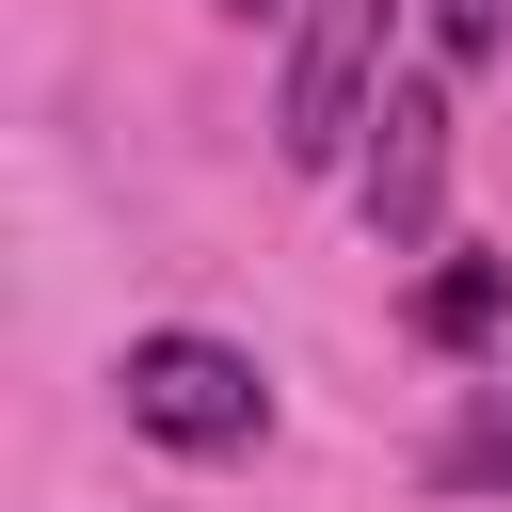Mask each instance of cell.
<instances>
[{
  "label": "cell",
  "instance_id": "1",
  "mask_svg": "<svg viewBox=\"0 0 512 512\" xmlns=\"http://www.w3.org/2000/svg\"><path fill=\"white\" fill-rule=\"evenodd\" d=\"M112 400H128V432L176 448V464H240V448H272V368H256L240 336H208V320L128 336V352H112Z\"/></svg>",
  "mask_w": 512,
  "mask_h": 512
},
{
  "label": "cell",
  "instance_id": "2",
  "mask_svg": "<svg viewBox=\"0 0 512 512\" xmlns=\"http://www.w3.org/2000/svg\"><path fill=\"white\" fill-rule=\"evenodd\" d=\"M400 48V0H304L288 16V80H272V160L288 176H336L352 144H368V112H384V64Z\"/></svg>",
  "mask_w": 512,
  "mask_h": 512
},
{
  "label": "cell",
  "instance_id": "3",
  "mask_svg": "<svg viewBox=\"0 0 512 512\" xmlns=\"http://www.w3.org/2000/svg\"><path fill=\"white\" fill-rule=\"evenodd\" d=\"M448 80H464V64H400L384 112H368V144H352L368 240H432V208H448Z\"/></svg>",
  "mask_w": 512,
  "mask_h": 512
},
{
  "label": "cell",
  "instance_id": "4",
  "mask_svg": "<svg viewBox=\"0 0 512 512\" xmlns=\"http://www.w3.org/2000/svg\"><path fill=\"white\" fill-rule=\"evenodd\" d=\"M432 480H448V496H512V368L464 384V416L432 432Z\"/></svg>",
  "mask_w": 512,
  "mask_h": 512
},
{
  "label": "cell",
  "instance_id": "5",
  "mask_svg": "<svg viewBox=\"0 0 512 512\" xmlns=\"http://www.w3.org/2000/svg\"><path fill=\"white\" fill-rule=\"evenodd\" d=\"M416 336H432V352H480V336H512V272H496V256H448V272L416 288Z\"/></svg>",
  "mask_w": 512,
  "mask_h": 512
},
{
  "label": "cell",
  "instance_id": "6",
  "mask_svg": "<svg viewBox=\"0 0 512 512\" xmlns=\"http://www.w3.org/2000/svg\"><path fill=\"white\" fill-rule=\"evenodd\" d=\"M432 64H512V0H432Z\"/></svg>",
  "mask_w": 512,
  "mask_h": 512
},
{
  "label": "cell",
  "instance_id": "7",
  "mask_svg": "<svg viewBox=\"0 0 512 512\" xmlns=\"http://www.w3.org/2000/svg\"><path fill=\"white\" fill-rule=\"evenodd\" d=\"M224 16H240V32H256V16H304V0H224Z\"/></svg>",
  "mask_w": 512,
  "mask_h": 512
},
{
  "label": "cell",
  "instance_id": "8",
  "mask_svg": "<svg viewBox=\"0 0 512 512\" xmlns=\"http://www.w3.org/2000/svg\"><path fill=\"white\" fill-rule=\"evenodd\" d=\"M496 368H512V336H496Z\"/></svg>",
  "mask_w": 512,
  "mask_h": 512
}]
</instances>
